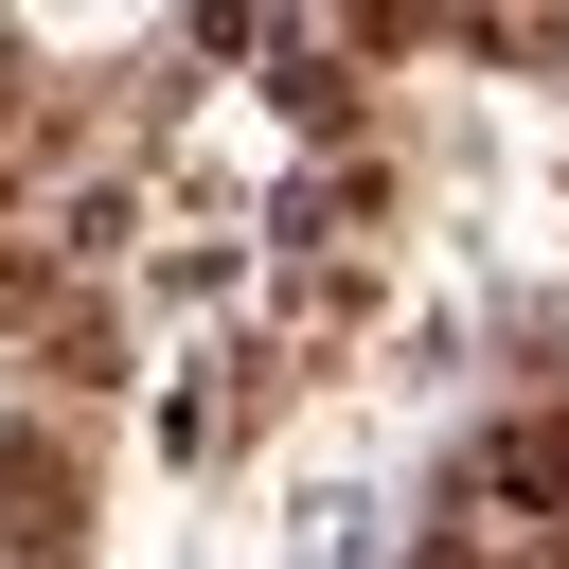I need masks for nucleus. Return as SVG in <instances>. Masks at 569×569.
<instances>
[{
	"label": "nucleus",
	"instance_id": "1",
	"mask_svg": "<svg viewBox=\"0 0 569 569\" xmlns=\"http://www.w3.org/2000/svg\"><path fill=\"white\" fill-rule=\"evenodd\" d=\"M53 516H71V462L36 427H0V533H53Z\"/></svg>",
	"mask_w": 569,
	"mask_h": 569
},
{
	"label": "nucleus",
	"instance_id": "2",
	"mask_svg": "<svg viewBox=\"0 0 569 569\" xmlns=\"http://www.w3.org/2000/svg\"><path fill=\"white\" fill-rule=\"evenodd\" d=\"M0 320H36V249H0Z\"/></svg>",
	"mask_w": 569,
	"mask_h": 569
},
{
	"label": "nucleus",
	"instance_id": "3",
	"mask_svg": "<svg viewBox=\"0 0 569 569\" xmlns=\"http://www.w3.org/2000/svg\"><path fill=\"white\" fill-rule=\"evenodd\" d=\"M0 142H18V89H0Z\"/></svg>",
	"mask_w": 569,
	"mask_h": 569
}]
</instances>
